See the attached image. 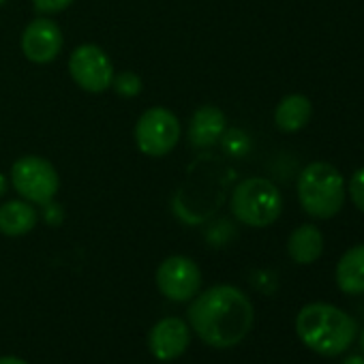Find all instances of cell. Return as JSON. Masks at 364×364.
<instances>
[{
    "label": "cell",
    "instance_id": "12",
    "mask_svg": "<svg viewBox=\"0 0 364 364\" xmlns=\"http://www.w3.org/2000/svg\"><path fill=\"white\" fill-rule=\"evenodd\" d=\"M37 221V208L26 200H11L0 206V234L5 236H24L35 230Z\"/></svg>",
    "mask_w": 364,
    "mask_h": 364
},
{
    "label": "cell",
    "instance_id": "22",
    "mask_svg": "<svg viewBox=\"0 0 364 364\" xmlns=\"http://www.w3.org/2000/svg\"><path fill=\"white\" fill-rule=\"evenodd\" d=\"M7 193V180H5V176L0 173V198H3Z\"/></svg>",
    "mask_w": 364,
    "mask_h": 364
},
{
    "label": "cell",
    "instance_id": "2",
    "mask_svg": "<svg viewBox=\"0 0 364 364\" xmlns=\"http://www.w3.org/2000/svg\"><path fill=\"white\" fill-rule=\"evenodd\" d=\"M296 332L311 351L332 358L345 353L353 345L358 323L351 315L332 304L311 302L300 309L296 317Z\"/></svg>",
    "mask_w": 364,
    "mask_h": 364
},
{
    "label": "cell",
    "instance_id": "20",
    "mask_svg": "<svg viewBox=\"0 0 364 364\" xmlns=\"http://www.w3.org/2000/svg\"><path fill=\"white\" fill-rule=\"evenodd\" d=\"M0 364H28V362L22 358H16V355H3L0 358Z\"/></svg>",
    "mask_w": 364,
    "mask_h": 364
},
{
    "label": "cell",
    "instance_id": "19",
    "mask_svg": "<svg viewBox=\"0 0 364 364\" xmlns=\"http://www.w3.org/2000/svg\"><path fill=\"white\" fill-rule=\"evenodd\" d=\"M46 219L50 225H58L63 221V208L58 204H46Z\"/></svg>",
    "mask_w": 364,
    "mask_h": 364
},
{
    "label": "cell",
    "instance_id": "21",
    "mask_svg": "<svg viewBox=\"0 0 364 364\" xmlns=\"http://www.w3.org/2000/svg\"><path fill=\"white\" fill-rule=\"evenodd\" d=\"M343 364H364V355H347Z\"/></svg>",
    "mask_w": 364,
    "mask_h": 364
},
{
    "label": "cell",
    "instance_id": "7",
    "mask_svg": "<svg viewBox=\"0 0 364 364\" xmlns=\"http://www.w3.org/2000/svg\"><path fill=\"white\" fill-rule=\"evenodd\" d=\"M156 287L171 302H189L200 294L202 270L185 255H171L156 268Z\"/></svg>",
    "mask_w": 364,
    "mask_h": 364
},
{
    "label": "cell",
    "instance_id": "24",
    "mask_svg": "<svg viewBox=\"0 0 364 364\" xmlns=\"http://www.w3.org/2000/svg\"><path fill=\"white\" fill-rule=\"evenodd\" d=\"M5 3H7V0H0V7H3V5H5Z\"/></svg>",
    "mask_w": 364,
    "mask_h": 364
},
{
    "label": "cell",
    "instance_id": "5",
    "mask_svg": "<svg viewBox=\"0 0 364 364\" xmlns=\"http://www.w3.org/2000/svg\"><path fill=\"white\" fill-rule=\"evenodd\" d=\"M11 185L26 202L46 206L54 202L60 180L54 165L48 159L37 154H26L18 159L11 167Z\"/></svg>",
    "mask_w": 364,
    "mask_h": 364
},
{
    "label": "cell",
    "instance_id": "13",
    "mask_svg": "<svg viewBox=\"0 0 364 364\" xmlns=\"http://www.w3.org/2000/svg\"><path fill=\"white\" fill-rule=\"evenodd\" d=\"M336 285L343 294H364V245L351 247L336 264Z\"/></svg>",
    "mask_w": 364,
    "mask_h": 364
},
{
    "label": "cell",
    "instance_id": "23",
    "mask_svg": "<svg viewBox=\"0 0 364 364\" xmlns=\"http://www.w3.org/2000/svg\"><path fill=\"white\" fill-rule=\"evenodd\" d=\"M360 347H362V351H364V330L360 332Z\"/></svg>",
    "mask_w": 364,
    "mask_h": 364
},
{
    "label": "cell",
    "instance_id": "15",
    "mask_svg": "<svg viewBox=\"0 0 364 364\" xmlns=\"http://www.w3.org/2000/svg\"><path fill=\"white\" fill-rule=\"evenodd\" d=\"M313 105L304 95H287L274 109V124L283 133H296L311 120Z\"/></svg>",
    "mask_w": 364,
    "mask_h": 364
},
{
    "label": "cell",
    "instance_id": "16",
    "mask_svg": "<svg viewBox=\"0 0 364 364\" xmlns=\"http://www.w3.org/2000/svg\"><path fill=\"white\" fill-rule=\"evenodd\" d=\"M112 88H114L120 97L131 99V97H137V95L141 92V80H139V75L133 73V71H122V73L114 75Z\"/></svg>",
    "mask_w": 364,
    "mask_h": 364
},
{
    "label": "cell",
    "instance_id": "6",
    "mask_svg": "<svg viewBox=\"0 0 364 364\" xmlns=\"http://www.w3.org/2000/svg\"><path fill=\"white\" fill-rule=\"evenodd\" d=\"M180 139V120L167 107L146 109L135 124V144L146 156H165Z\"/></svg>",
    "mask_w": 364,
    "mask_h": 364
},
{
    "label": "cell",
    "instance_id": "17",
    "mask_svg": "<svg viewBox=\"0 0 364 364\" xmlns=\"http://www.w3.org/2000/svg\"><path fill=\"white\" fill-rule=\"evenodd\" d=\"M349 198L353 202V206L364 213V167H360L358 171H353V176L349 178Z\"/></svg>",
    "mask_w": 364,
    "mask_h": 364
},
{
    "label": "cell",
    "instance_id": "18",
    "mask_svg": "<svg viewBox=\"0 0 364 364\" xmlns=\"http://www.w3.org/2000/svg\"><path fill=\"white\" fill-rule=\"evenodd\" d=\"M73 0H33V5L39 14H58L65 11Z\"/></svg>",
    "mask_w": 364,
    "mask_h": 364
},
{
    "label": "cell",
    "instance_id": "4",
    "mask_svg": "<svg viewBox=\"0 0 364 364\" xmlns=\"http://www.w3.org/2000/svg\"><path fill=\"white\" fill-rule=\"evenodd\" d=\"M281 210L283 196L268 178H247L232 193V213L249 228L272 225Z\"/></svg>",
    "mask_w": 364,
    "mask_h": 364
},
{
    "label": "cell",
    "instance_id": "14",
    "mask_svg": "<svg viewBox=\"0 0 364 364\" xmlns=\"http://www.w3.org/2000/svg\"><path fill=\"white\" fill-rule=\"evenodd\" d=\"M287 253L296 264H313L323 253V234L315 225H300L289 234Z\"/></svg>",
    "mask_w": 364,
    "mask_h": 364
},
{
    "label": "cell",
    "instance_id": "3",
    "mask_svg": "<svg viewBox=\"0 0 364 364\" xmlns=\"http://www.w3.org/2000/svg\"><path fill=\"white\" fill-rule=\"evenodd\" d=\"M298 202L313 219H332L345 204V180L341 171L323 161L309 163L298 176Z\"/></svg>",
    "mask_w": 364,
    "mask_h": 364
},
{
    "label": "cell",
    "instance_id": "1",
    "mask_svg": "<svg viewBox=\"0 0 364 364\" xmlns=\"http://www.w3.org/2000/svg\"><path fill=\"white\" fill-rule=\"evenodd\" d=\"M187 323L210 347L228 349L245 341L255 311L249 296L234 285H215L198 294L187 309Z\"/></svg>",
    "mask_w": 364,
    "mask_h": 364
},
{
    "label": "cell",
    "instance_id": "11",
    "mask_svg": "<svg viewBox=\"0 0 364 364\" xmlns=\"http://www.w3.org/2000/svg\"><path fill=\"white\" fill-rule=\"evenodd\" d=\"M225 127V114L217 105H202L189 122V144L196 148H208L223 137Z\"/></svg>",
    "mask_w": 364,
    "mask_h": 364
},
{
    "label": "cell",
    "instance_id": "10",
    "mask_svg": "<svg viewBox=\"0 0 364 364\" xmlns=\"http://www.w3.org/2000/svg\"><path fill=\"white\" fill-rule=\"evenodd\" d=\"M191 345V326L180 317H165L152 326L148 334L150 353L156 360L169 362L185 353Z\"/></svg>",
    "mask_w": 364,
    "mask_h": 364
},
{
    "label": "cell",
    "instance_id": "8",
    "mask_svg": "<svg viewBox=\"0 0 364 364\" xmlns=\"http://www.w3.org/2000/svg\"><path fill=\"white\" fill-rule=\"evenodd\" d=\"M69 73L82 90L92 92V95L105 92L107 88H112V80L116 75L109 56L99 46H92V43H84L71 52Z\"/></svg>",
    "mask_w": 364,
    "mask_h": 364
},
{
    "label": "cell",
    "instance_id": "9",
    "mask_svg": "<svg viewBox=\"0 0 364 364\" xmlns=\"http://www.w3.org/2000/svg\"><path fill=\"white\" fill-rule=\"evenodd\" d=\"M65 37L54 20L39 18L33 20L22 35V52L31 63L48 65L58 58Z\"/></svg>",
    "mask_w": 364,
    "mask_h": 364
}]
</instances>
